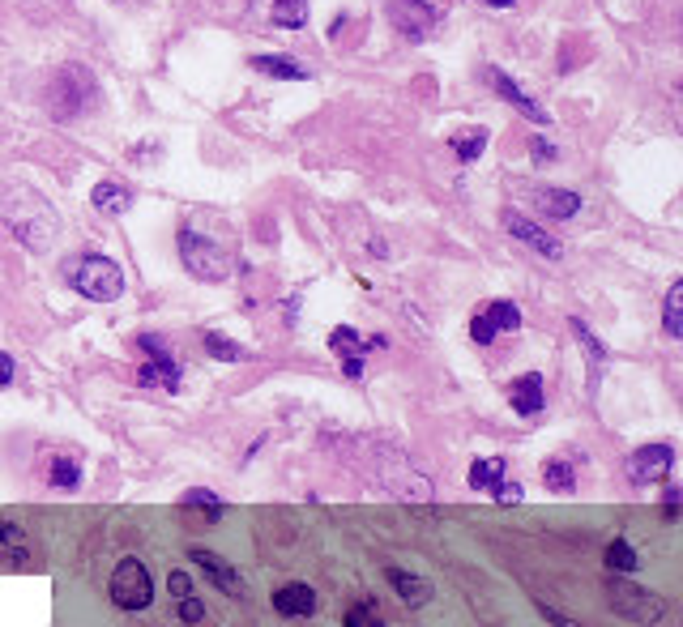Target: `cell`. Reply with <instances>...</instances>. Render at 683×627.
Listing matches in <instances>:
<instances>
[{
	"label": "cell",
	"mask_w": 683,
	"mask_h": 627,
	"mask_svg": "<svg viewBox=\"0 0 683 627\" xmlns=\"http://www.w3.org/2000/svg\"><path fill=\"white\" fill-rule=\"evenodd\" d=\"M342 623H346V627H385V623H380V610H376L372 602L351 606V610L342 615Z\"/></svg>",
	"instance_id": "28"
},
{
	"label": "cell",
	"mask_w": 683,
	"mask_h": 627,
	"mask_svg": "<svg viewBox=\"0 0 683 627\" xmlns=\"http://www.w3.org/2000/svg\"><path fill=\"white\" fill-rule=\"evenodd\" d=\"M530 154L538 158V163H543V158H555V146H551V141H543V137H534L530 141Z\"/></svg>",
	"instance_id": "35"
},
{
	"label": "cell",
	"mask_w": 683,
	"mask_h": 627,
	"mask_svg": "<svg viewBox=\"0 0 683 627\" xmlns=\"http://www.w3.org/2000/svg\"><path fill=\"white\" fill-rule=\"evenodd\" d=\"M543 615H547V619H551L555 627H577V623H568V619L560 615V610H551V606H543Z\"/></svg>",
	"instance_id": "38"
},
{
	"label": "cell",
	"mask_w": 683,
	"mask_h": 627,
	"mask_svg": "<svg viewBox=\"0 0 683 627\" xmlns=\"http://www.w3.org/2000/svg\"><path fill=\"white\" fill-rule=\"evenodd\" d=\"M248 64L257 73H265V77H278V82H308V69L304 64H295L291 56H252Z\"/></svg>",
	"instance_id": "18"
},
{
	"label": "cell",
	"mask_w": 683,
	"mask_h": 627,
	"mask_svg": "<svg viewBox=\"0 0 683 627\" xmlns=\"http://www.w3.org/2000/svg\"><path fill=\"white\" fill-rule=\"evenodd\" d=\"M389 22H393V30L397 35H406V39H427L436 30V22H440V13L427 5V0H389Z\"/></svg>",
	"instance_id": "7"
},
{
	"label": "cell",
	"mask_w": 683,
	"mask_h": 627,
	"mask_svg": "<svg viewBox=\"0 0 683 627\" xmlns=\"http://www.w3.org/2000/svg\"><path fill=\"white\" fill-rule=\"evenodd\" d=\"M329 346H333V355H342V359H363L368 350L385 346V337H368V342H363V337L351 325H338V329L329 333Z\"/></svg>",
	"instance_id": "16"
},
{
	"label": "cell",
	"mask_w": 683,
	"mask_h": 627,
	"mask_svg": "<svg viewBox=\"0 0 683 627\" xmlns=\"http://www.w3.org/2000/svg\"><path fill=\"white\" fill-rule=\"evenodd\" d=\"M662 504H666V517H679V487H666Z\"/></svg>",
	"instance_id": "36"
},
{
	"label": "cell",
	"mask_w": 683,
	"mask_h": 627,
	"mask_svg": "<svg viewBox=\"0 0 683 627\" xmlns=\"http://www.w3.org/2000/svg\"><path fill=\"white\" fill-rule=\"evenodd\" d=\"M77 482H82V465H77L73 457H52V487L73 491Z\"/></svg>",
	"instance_id": "25"
},
{
	"label": "cell",
	"mask_w": 683,
	"mask_h": 627,
	"mask_svg": "<svg viewBox=\"0 0 683 627\" xmlns=\"http://www.w3.org/2000/svg\"><path fill=\"white\" fill-rule=\"evenodd\" d=\"M205 350H210L214 359H222V363H235V359H240V346H235L231 337H222V333H205Z\"/></svg>",
	"instance_id": "29"
},
{
	"label": "cell",
	"mask_w": 683,
	"mask_h": 627,
	"mask_svg": "<svg viewBox=\"0 0 683 627\" xmlns=\"http://www.w3.org/2000/svg\"><path fill=\"white\" fill-rule=\"evenodd\" d=\"M504 227H508V235H513V239H521L526 248H534L538 256H551V261H560V256H564V248L555 244V239H551L543 227H538V222H530L526 214H513V209H508V214H504Z\"/></svg>",
	"instance_id": "11"
},
{
	"label": "cell",
	"mask_w": 683,
	"mask_h": 627,
	"mask_svg": "<svg viewBox=\"0 0 683 627\" xmlns=\"http://www.w3.org/2000/svg\"><path fill=\"white\" fill-rule=\"evenodd\" d=\"M513 329H521V312H517V303H508V299L487 303V308L470 320V337L479 346H491L496 333H513Z\"/></svg>",
	"instance_id": "9"
},
{
	"label": "cell",
	"mask_w": 683,
	"mask_h": 627,
	"mask_svg": "<svg viewBox=\"0 0 683 627\" xmlns=\"http://www.w3.org/2000/svg\"><path fill=\"white\" fill-rule=\"evenodd\" d=\"M171 593H176V598H188V593H193V581H188V572H171Z\"/></svg>",
	"instance_id": "34"
},
{
	"label": "cell",
	"mask_w": 683,
	"mask_h": 627,
	"mask_svg": "<svg viewBox=\"0 0 683 627\" xmlns=\"http://www.w3.org/2000/svg\"><path fill=\"white\" fill-rule=\"evenodd\" d=\"M154 598V585H150V572L141 559H120V568L111 572V602L120 610H146Z\"/></svg>",
	"instance_id": "4"
},
{
	"label": "cell",
	"mask_w": 683,
	"mask_h": 627,
	"mask_svg": "<svg viewBox=\"0 0 683 627\" xmlns=\"http://www.w3.org/2000/svg\"><path fill=\"white\" fill-rule=\"evenodd\" d=\"M487 82H491V90H496V94H500V99H504L508 107L517 111V116H526L530 124H547V111L538 107V103H534L530 94L521 90V86H517L513 77H508V73H500V69H487Z\"/></svg>",
	"instance_id": "10"
},
{
	"label": "cell",
	"mask_w": 683,
	"mask_h": 627,
	"mask_svg": "<svg viewBox=\"0 0 683 627\" xmlns=\"http://www.w3.org/2000/svg\"><path fill=\"white\" fill-rule=\"evenodd\" d=\"M30 559H35V546H30V538L13 521H0V564L26 568Z\"/></svg>",
	"instance_id": "13"
},
{
	"label": "cell",
	"mask_w": 683,
	"mask_h": 627,
	"mask_svg": "<svg viewBox=\"0 0 683 627\" xmlns=\"http://www.w3.org/2000/svg\"><path fill=\"white\" fill-rule=\"evenodd\" d=\"M9 380H13V359H9V355H0V389H5Z\"/></svg>",
	"instance_id": "37"
},
{
	"label": "cell",
	"mask_w": 683,
	"mask_h": 627,
	"mask_svg": "<svg viewBox=\"0 0 683 627\" xmlns=\"http://www.w3.org/2000/svg\"><path fill=\"white\" fill-rule=\"evenodd\" d=\"M449 146H453V154H457V163H474V158L487 150V128H470V133H457Z\"/></svg>",
	"instance_id": "22"
},
{
	"label": "cell",
	"mask_w": 683,
	"mask_h": 627,
	"mask_svg": "<svg viewBox=\"0 0 683 627\" xmlns=\"http://www.w3.org/2000/svg\"><path fill=\"white\" fill-rule=\"evenodd\" d=\"M508 401H513V410L521 418H534L543 410V376L538 372H526L521 380H513V389H508Z\"/></svg>",
	"instance_id": "14"
},
{
	"label": "cell",
	"mask_w": 683,
	"mask_h": 627,
	"mask_svg": "<svg viewBox=\"0 0 683 627\" xmlns=\"http://www.w3.org/2000/svg\"><path fill=\"white\" fill-rule=\"evenodd\" d=\"M504 478V461L500 457H487V461H474L470 465V487L474 491H496Z\"/></svg>",
	"instance_id": "21"
},
{
	"label": "cell",
	"mask_w": 683,
	"mask_h": 627,
	"mask_svg": "<svg viewBox=\"0 0 683 627\" xmlns=\"http://www.w3.org/2000/svg\"><path fill=\"white\" fill-rule=\"evenodd\" d=\"M94 90H99V86H94V77H90L86 64H69V69L56 73L52 90H47V103H52V111L65 120V116L86 111V103H94Z\"/></svg>",
	"instance_id": "3"
},
{
	"label": "cell",
	"mask_w": 683,
	"mask_h": 627,
	"mask_svg": "<svg viewBox=\"0 0 683 627\" xmlns=\"http://www.w3.org/2000/svg\"><path fill=\"white\" fill-rule=\"evenodd\" d=\"M389 581H393V589H397V593H402V602H410V606H423V602H427V585L419 581V576L389 568Z\"/></svg>",
	"instance_id": "24"
},
{
	"label": "cell",
	"mask_w": 683,
	"mask_h": 627,
	"mask_svg": "<svg viewBox=\"0 0 683 627\" xmlns=\"http://www.w3.org/2000/svg\"><path fill=\"white\" fill-rule=\"evenodd\" d=\"M180 619L184 623H201L205 619V606L193 598V593H188V598H180Z\"/></svg>",
	"instance_id": "32"
},
{
	"label": "cell",
	"mask_w": 683,
	"mask_h": 627,
	"mask_svg": "<svg viewBox=\"0 0 683 627\" xmlns=\"http://www.w3.org/2000/svg\"><path fill=\"white\" fill-rule=\"evenodd\" d=\"M611 606H615V615H624L632 623H658L666 615V602L658 593H649L632 581H611Z\"/></svg>",
	"instance_id": "5"
},
{
	"label": "cell",
	"mask_w": 683,
	"mask_h": 627,
	"mask_svg": "<svg viewBox=\"0 0 683 627\" xmlns=\"http://www.w3.org/2000/svg\"><path fill=\"white\" fill-rule=\"evenodd\" d=\"M543 482L551 491H573V461H564V457L547 461L543 465Z\"/></svg>",
	"instance_id": "26"
},
{
	"label": "cell",
	"mask_w": 683,
	"mask_h": 627,
	"mask_svg": "<svg viewBox=\"0 0 683 627\" xmlns=\"http://www.w3.org/2000/svg\"><path fill=\"white\" fill-rule=\"evenodd\" d=\"M487 5H491V9H508V5H513V0H487Z\"/></svg>",
	"instance_id": "39"
},
{
	"label": "cell",
	"mask_w": 683,
	"mask_h": 627,
	"mask_svg": "<svg viewBox=\"0 0 683 627\" xmlns=\"http://www.w3.org/2000/svg\"><path fill=\"white\" fill-rule=\"evenodd\" d=\"M662 325L671 337H683V282H675L666 291V303H662Z\"/></svg>",
	"instance_id": "23"
},
{
	"label": "cell",
	"mask_w": 683,
	"mask_h": 627,
	"mask_svg": "<svg viewBox=\"0 0 683 627\" xmlns=\"http://www.w3.org/2000/svg\"><path fill=\"white\" fill-rule=\"evenodd\" d=\"M180 261L201 282H227L235 269V235L227 227V218L197 214L188 222L180 231Z\"/></svg>",
	"instance_id": "1"
},
{
	"label": "cell",
	"mask_w": 683,
	"mask_h": 627,
	"mask_svg": "<svg viewBox=\"0 0 683 627\" xmlns=\"http://www.w3.org/2000/svg\"><path fill=\"white\" fill-rule=\"evenodd\" d=\"M534 201H538V209H543V214H551V218H573L577 209L585 205L577 192H568V188H538Z\"/></svg>",
	"instance_id": "17"
},
{
	"label": "cell",
	"mask_w": 683,
	"mask_h": 627,
	"mask_svg": "<svg viewBox=\"0 0 683 627\" xmlns=\"http://www.w3.org/2000/svg\"><path fill=\"white\" fill-rule=\"evenodd\" d=\"M137 346L150 355V363H146V367H137V384H163V389L176 393V389H180V363L167 355L163 342L146 333V337H137Z\"/></svg>",
	"instance_id": "8"
},
{
	"label": "cell",
	"mask_w": 683,
	"mask_h": 627,
	"mask_svg": "<svg viewBox=\"0 0 683 627\" xmlns=\"http://www.w3.org/2000/svg\"><path fill=\"white\" fill-rule=\"evenodd\" d=\"M607 564H611L615 572H637L641 559H637V551H632V546H628L624 538H615V542L607 546Z\"/></svg>",
	"instance_id": "27"
},
{
	"label": "cell",
	"mask_w": 683,
	"mask_h": 627,
	"mask_svg": "<svg viewBox=\"0 0 683 627\" xmlns=\"http://www.w3.org/2000/svg\"><path fill=\"white\" fill-rule=\"evenodd\" d=\"M274 610L278 615H287V619H308L316 610V593L308 585H282L274 593Z\"/></svg>",
	"instance_id": "15"
},
{
	"label": "cell",
	"mask_w": 683,
	"mask_h": 627,
	"mask_svg": "<svg viewBox=\"0 0 683 627\" xmlns=\"http://www.w3.org/2000/svg\"><path fill=\"white\" fill-rule=\"evenodd\" d=\"M65 273H69L73 291L94 299V303H111L124 291V273H120L116 261H107V256H77Z\"/></svg>",
	"instance_id": "2"
},
{
	"label": "cell",
	"mask_w": 683,
	"mask_h": 627,
	"mask_svg": "<svg viewBox=\"0 0 683 627\" xmlns=\"http://www.w3.org/2000/svg\"><path fill=\"white\" fill-rule=\"evenodd\" d=\"M265 5H269L274 26H287V30L308 26V0H265Z\"/></svg>",
	"instance_id": "19"
},
{
	"label": "cell",
	"mask_w": 683,
	"mask_h": 627,
	"mask_svg": "<svg viewBox=\"0 0 683 627\" xmlns=\"http://www.w3.org/2000/svg\"><path fill=\"white\" fill-rule=\"evenodd\" d=\"M521 495H526V491H521L517 482H504V478H500V487H496V500H500V504H521Z\"/></svg>",
	"instance_id": "33"
},
{
	"label": "cell",
	"mask_w": 683,
	"mask_h": 627,
	"mask_svg": "<svg viewBox=\"0 0 683 627\" xmlns=\"http://www.w3.org/2000/svg\"><path fill=\"white\" fill-rule=\"evenodd\" d=\"M671 465H675L671 444H645L628 457V478L637 482V487H658V482L671 478Z\"/></svg>",
	"instance_id": "6"
},
{
	"label": "cell",
	"mask_w": 683,
	"mask_h": 627,
	"mask_svg": "<svg viewBox=\"0 0 683 627\" xmlns=\"http://www.w3.org/2000/svg\"><path fill=\"white\" fill-rule=\"evenodd\" d=\"M184 504H197V508H222V500L214 491H205V487H193V491H184Z\"/></svg>",
	"instance_id": "31"
},
{
	"label": "cell",
	"mask_w": 683,
	"mask_h": 627,
	"mask_svg": "<svg viewBox=\"0 0 683 627\" xmlns=\"http://www.w3.org/2000/svg\"><path fill=\"white\" fill-rule=\"evenodd\" d=\"M90 201L99 205V209H107V214H124V209L133 205V192L124 188V184H116V180H103L99 188L90 192Z\"/></svg>",
	"instance_id": "20"
},
{
	"label": "cell",
	"mask_w": 683,
	"mask_h": 627,
	"mask_svg": "<svg viewBox=\"0 0 683 627\" xmlns=\"http://www.w3.org/2000/svg\"><path fill=\"white\" fill-rule=\"evenodd\" d=\"M573 333L581 337V346H585V350H590V359H594V367H602V363H607V350H602V342H598V337H594L590 329H585V325H581V320H573Z\"/></svg>",
	"instance_id": "30"
},
{
	"label": "cell",
	"mask_w": 683,
	"mask_h": 627,
	"mask_svg": "<svg viewBox=\"0 0 683 627\" xmlns=\"http://www.w3.org/2000/svg\"><path fill=\"white\" fill-rule=\"evenodd\" d=\"M193 564H197V568H205V576H210V581H214L222 593H231V598H235V593H240V598H244V576L235 572V568H231L222 555L205 551V546H193Z\"/></svg>",
	"instance_id": "12"
}]
</instances>
